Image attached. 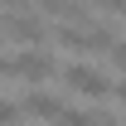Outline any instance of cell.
I'll list each match as a JSON object with an SVG mask.
<instances>
[{
    "mask_svg": "<svg viewBox=\"0 0 126 126\" xmlns=\"http://www.w3.org/2000/svg\"><path fill=\"white\" fill-rule=\"evenodd\" d=\"M63 87L68 92H82V97H107V102L121 97V82L111 73H102V68H92V63H68L63 68Z\"/></svg>",
    "mask_w": 126,
    "mask_h": 126,
    "instance_id": "6da1fadb",
    "label": "cell"
},
{
    "mask_svg": "<svg viewBox=\"0 0 126 126\" xmlns=\"http://www.w3.org/2000/svg\"><path fill=\"white\" fill-rule=\"evenodd\" d=\"M53 73H58V58H53V48L29 44L24 53H15V58H10V78H24V82H48Z\"/></svg>",
    "mask_w": 126,
    "mask_h": 126,
    "instance_id": "7a4b0ae2",
    "label": "cell"
},
{
    "mask_svg": "<svg viewBox=\"0 0 126 126\" xmlns=\"http://www.w3.org/2000/svg\"><path fill=\"white\" fill-rule=\"evenodd\" d=\"M0 34H10V39H19V44H44L48 29H44V19L39 15H5V24H0Z\"/></svg>",
    "mask_w": 126,
    "mask_h": 126,
    "instance_id": "3957f363",
    "label": "cell"
},
{
    "mask_svg": "<svg viewBox=\"0 0 126 126\" xmlns=\"http://www.w3.org/2000/svg\"><path fill=\"white\" fill-rule=\"evenodd\" d=\"M63 107H68V102H63L58 92H39V87L24 92V102H19V111H29V116H39V121H53Z\"/></svg>",
    "mask_w": 126,
    "mask_h": 126,
    "instance_id": "277c9868",
    "label": "cell"
},
{
    "mask_svg": "<svg viewBox=\"0 0 126 126\" xmlns=\"http://www.w3.org/2000/svg\"><path fill=\"white\" fill-rule=\"evenodd\" d=\"M15 121H19V102L0 97V126H15Z\"/></svg>",
    "mask_w": 126,
    "mask_h": 126,
    "instance_id": "5b68a950",
    "label": "cell"
},
{
    "mask_svg": "<svg viewBox=\"0 0 126 126\" xmlns=\"http://www.w3.org/2000/svg\"><path fill=\"white\" fill-rule=\"evenodd\" d=\"M97 5H102V10H107V15L116 19V15H121V5H126V0H97Z\"/></svg>",
    "mask_w": 126,
    "mask_h": 126,
    "instance_id": "8992f818",
    "label": "cell"
}]
</instances>
